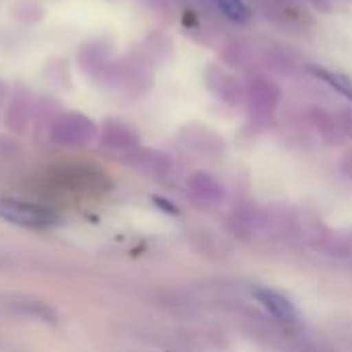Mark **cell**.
I'll list each match as a JSON object with an SVG mask.
<instances>
[{
  "label": "cell",
  "mask_w": 352,
  "mask_h": 352,
  "mask_svg": "<svg viewBox=\"0 0 352 352\" xmlns=\"http://www.w3.org/2000/svg\"><path fill=\"white\" fill-rule=\"evenodd\" d=\"M280 91L278 87L268 80V78H256L254 85L250 87V101H252V109L258 113H272L276 103H278Z\"/></svg>",
  "instance_id": "cell-6"
},
{
  "label": "cell",
  "mask_w": 352,
  "mask_h": 352,
  "mask_svg": "<svg viewBox=\"0 0 352 352\" xmlns=\"http://www.w3.org/2000/svg\"><path fill=\"white\" fill-rule=\"evenodd\" d=\"M221 12L223 16H227L229 21L235 23H245L250 19V8L243 0H210Z\"/></svg>",
  "instance_id": "cell-12"
},
{
  "label": "cell",
  "mask_w": 352,
  "mask_h": 352,
  "mask_svg": "<svg viewBox=\"0 0 352 352\" xmlns=\"http://www.w3.org/2000/svg\"><path fill=\"white\" fill-rule=\"evenodd\" d=\"M101 140H103L105 146L118 148V151H132V148H136V144H138L136 132H134L130 126H126V124H122V122H116V120H113V122H107V124L103 126Z\"/></svg>",
  "instance_id": "cell-8"
},
{
  "label": "cell",
  "mask_w": 352,
  "mask_h": 352,
  "mask_svg": "<svg viewBox=\"0 0 352 352\" xmlns=\"http://www.w3.org/2000/svg\"><path fill=\"white\" fill-rule=\"evenodd\" d=\"M206 82H208V87H210L221 99H225V101H229V103H239L241 97H245L243 87H241L231 74H227L225 70L210 68L208 74H206Z\"/></svg>",
  "instance_id": "cell-7"
},
{
  "label": "cell",
  "mask_w": 352,
  "mask_h": 352,
  "mask_svg": "<svg viewBox=\"0 0 352 352\" xmlns=\"http://www.w3.org/2000/svg\"><path fill=\"white\" fill-rule=\"evenodd\" d=\"M316 76L320 80H324L326 85H330L334 91H338L340 95H344L346 99L352 101V80L346 78L344 74H338V72H332V70H326V68H314Z\"/></svg>",
  "instance_id": "cell-11"
},
{
  "label": "cell",
  "mask_w": 352,
  "mask_h": 352,
  "mask_svg": "<svg viewBox=\"0 0 352 352\" xmlns=\"http://www.w3.org/2000/svg\"><path fill=\"white\" fill-rule=\"evenodd\" d=\"M58 188H66L74 194H99L101 190L109 188L107 177L93 167H64L54 175Z\"/></svg>",
  "instance_id": "cell-3"
},
{
  "label": "cell",
  "mask_w": 352,
  "mask_h": 352,
  "mask_svg": "<svg viewBox=\"0 0 352 352\" xmlns=\"http://www.w3.org/2000/svg\"><path fill=\"white\" fill-rule=\"evenodd\" d=\"M134 165H138L144 171H155V173H165L169 169V161L165 155L157 153V151H140L134 155Z\"/></svg>",
  "instance_id": "cell-10"
},
{
  "label": "cell",
  "mask_w": 352,
  "mask_h": 352,
  "mask_svg": "<svg viewBox=\"0 0 352 352\" xmlns=\"http://www.w3.org/2000/svg\"><path fill=\"white\" fill-rule=\"evenodd\" d=\"M0 311L27 320H37L43 324L58 322V314L50 303L29 295H0Z\"/></svg>",
  "instance_id": "cell-4"
},
{
  "label": "cell",
  "mask_w": 352,
  "mask_h": 352,
  "mask_svg": "<svg viewBox=\"0 0 352 352\" xmlns=\"http://www.w3.org/2000/svg\"><path fill=\"white\" fill-rule=\"evenodd\" d=\"M0 219L25 229H52L62 221L54 206L23 198H0Z\"/></svg>",
  "instance_id": "cell-1"
},
{
  "label": "cell",
  "mask_w": 352,
  "mask_h": 352,
  "mask_svg": "<svg viewBox=\"0 0 352 352\" xmlns=\"http://www.w3.org/2000/svg\"><path fill=\"white\" fill-rule=\"evenodd\" d=\"M4 93H6V85L0 80V101H2V97H4Z\"/></svg>",
  "instance_id": "cell-13"
},
{
  "label": "cell",
  "mask_w": 352,
  "mask_h": 352,
  "mask_svg": "<svg viewBox=\"0 0 352 352\" xmlns=\"http://www.w3.org/2000/svg\"><path fill=\"white\" fill-rule=\"evenodd\" d=\"M29 122V99L27 95H14L6 113V124L14 130H23Z\"/></svg>",
  "instance_id": "cell-9"
},
{
  "label": "cell",
  "mask_w": 352,
  "mask_h": 352,
  "mask_svg": "<svg viewBox=\"0 0 352 352\" xmlns=\"http://www.w3.org/2000/svg\"><path fill=\"white\" fill-rule=\"evenodd\" d=\"M254 297L264 307V311L268 316H272L274 320H278L283 324H295L299 320L297 307L283 293L272 291V289H266V287H260V289L254 291Z\"/></svg>",
  "instance_id": "cell-5"
},
{
  "label": "cell",
  "mask_w": 352,
  "mask_h": 352,
  "mask_svg": "<svg viewBox=\"0 0 352 352\" xmlns=\"http://www.w3.org/2000/svg\"><path fill=\"white\" fill-rule=\"evenodd\" d=\"M97 136V126L80 111H68L58 116L50 126V138L62 146H85Z\"/></svg>",
  "instance_id": "cell-2"
}]
</instances>
